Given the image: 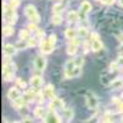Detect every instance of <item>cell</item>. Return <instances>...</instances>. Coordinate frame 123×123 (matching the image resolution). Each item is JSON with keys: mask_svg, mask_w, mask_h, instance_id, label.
Here are the masks:
<instances>
[{"mask_svg": "<svg viewBox=\"0 0 123 123\" xmlns=\"http://www.w3.org/2000/svg\"><path fill=\"white\" fill-rule=\"evenodd\" d=\"M4 20L9 25H14L17 21V15L15 12V9L7 4H4Z\"/></svg>", "mask_w": 123, "mask_h": 123, "instance_id": "1", "label": "cell"}, {"mask_svg": "<svg viewBox=\"0 0 123 123\" xmlns=\"http://www.w3.org/2000/svg\"><path fill=\"white\" fill-rule=\"evenodd\" d=\"M25 15L27 16V18L32 24H38L41 21V16L37 12V10H36V7L33 5H27L25 7Z\"/></svg>", "mask_w": 123, "mask_h": 123, "instance_id": "2", "label": "cell"}, {"mask_svg": "<svg viewBox=\"0 0 123 123\" xmlns=\"http://www.w3.org/2000/svg\"><path fill=\"white\" fill-rule=\"evenodd\" d=\"M15 64L12 62H9V63H4L3 65V78L5 81L12 80L14 74H15Z\"/></svg>", "mask_w": 123, "mask_h": 123, "instance_id": "3", "label": "cell"}, {"mask_svg": "<svg viewBox=\"0 0 123 123\" xmlns=\"http://www.w3.org/2000/svg\"><path fill=\"white\" fill-rule=\"evenodd\" d=\"M90 44H91V49L94 50V52H98L100 49H102V42L100 41V37H98L97 33H91Z\"/></svg>", "mask_w": 123, "mask_h": 123, "instance_id": "4", "label": "cell"}, {"mask_svg": "<svg viewBox=\"0 0 123 123\" xmlns=\"http://www.w3.org/2000/svg\"><path fill=\"white\" fill-rule=\"evenodd\" d=\"M91 4L87 1V0H85V1H83L81 3V5H80V17H81V20H86V16H87V14L91 11Z\"/></svg>", "mask_w": 123, "mask_h": 123, "instance_id": "5", "label": "cell"}, {"mask_svg": "<svg viewBox=\"0 0 123 123\" xmlns=\"http://www.w3.org/2000/svg\"><path fill=\"white\" fill-rule=\"evenodd\" d=\"M53 48H54V44H52L48 39H43L42 42H41V52L44 53V54L52 53Z\"/></svg>", "mask_w": 123, "mask_h": 123, "instance_id": "6", "label": "cell"}, {"mask_svg": "<svg viewBox=\"0 0 123 123\" xmlns=\"http://www.w3.org/2000/svg\"><path fill=\"white\" fill-rule=\"evenodd\" d=\"M86 105H87V107L91 108V110H95V108L97 107L98 101H97V98H96V96H95L94 94H89V95L86 96Z\"/></svg>", "mask_w": 123, "mask_h": 123, "instance_id": "7", "label": "cell"}, {"mask_svg": "<svg viewBox=\"0 0 123 123\" xmlns=\"http://www.w3.org/2000/svg\"><path fill=\"white\" fill-rule=\"evenodd\" d=\"M35 67H36V69L37 70H39V71H43L44 69H46V67H47V60H46V58L44 57H37L36 59H35Z\"/></svg>", "mask_w": 123, "mask_h": 123, "instance_id": "8", "label": "cell"}, {"mask_svg": "<svg viewBox=\"0 0 123 123\" xmlns=\"http://www.w3.org/2000/svg\"><path fill=\"white\" fill-rule=\"evenodd\" d=\"M46 123H60V119L58 117V115L55 113V112L53 110H50L47 116H46Z\"/></svg>", "mask_w": 123, "mask_h": 123, "instance_id": "9", "label": "cell"}, {"mask_svg": "<svg viewBox=\"0 0 123 123\" xmlns=\"http://www.w3.org/2000/svg\"><path fill=\"white\" fill-rule=\"evenodd\" d=\"M16 47L12 46V44H5L3 47V53L5 57H12L15 53H16Z\"/></svg>", "mask_w": 123, "mask_h": 123, "instance_id": "10", "label": "cell"}, {"mask_svg": "<svg viewBox=\"0 0 123 123\" xmlns=\"http://www.w3.org/2000/svg\"><path fill=\"white\" fill-rule=\"evenodd\" d=\"M49 107L50 110H60V108H63L64 107V102L63 100H60V98H53L52 101H50V104H49Z\"/></svg>", "mask_w": 123, "mask_h": 123, "instance_id": "11", "label": "cell"}, {"mask_svg": "<svg viewBox=\"0 0 123 123\" xmlns=\"http://www.w3.org/2000/svg\"><path fill=\"white\" fill-rule=\"evenodd\" d=\"M20 96H21V92H20L16 87H11V89L7 91V97L11 100V101H15V100L20 98Z\"/></svg>", "mask_w": 123, "mask_h": 123, "instance_id": "12", "label": "cell"}, {"mask_svg": "<svg viewBox=\"0 0 123 123\" xmlns=\"http://www.w3.org/2000/svg\"><path fill=\"white\" fill-rule=\"evenodd\" d=\"M30 83H31V85H32V87L39 89L41 86H42V84H43V79L41 76H33L32 79H31Z\"/></svg>", "mask_w": 123, "mask_h": 123, "instance_id": "13", "label": "cell"}, {"mask_svg": "<svg viewBox=\"0 0 123 123\" xmlns=\"http://www.w3.org/2000/svg\"><path fill=\"white\" fill-rule=\"evenodd\" d=\"M53 95H54V86L49 84L44 89V96L48 98H53Z\"/></svg>", "mask_w": 123, "mask_h": 123, "instance_id": "14", "label": "cell"}, {"mask_svg": "<svg viewBox=\"0 0 123 123\" xmlns=\"http://www.w3.org/2000/svg\"><path fill=\"white\" fill-rule=\"evenodd\" d=\"M3 35L5 36V37H9V36H12L14 35V27H12V25H5L4 26V28H3Z\"/></svg>", "mask_w": 123, "mask_h": 123, "instance_id": "15", "label": "cell"}, {"mask_svg": "<svg viewBox=\"0 0 123 123\" xmlns=\"http://www.w3.org/2000/svg\"><path fill=\"white\" fill-rule=\"evenodd\" d=\"M122 86H123V80H122V79H115V80L110 84V87H111L112 90L121 89Z\"/></svg>", "mask_w": 123, "mask_h": 123, "instance_id": "16", "label": "cell"}, {"mask_svg": "<svg viewBox=\"0 0 123 123\" xmlns=\"http://www.w3.org/2000/svg\"><path fill=\"white\" fill-rule=\"evenodd\" d=\"M76 35H78V31L74 30V28H67L65 30V37L68 39H74L76 38Z\"/></svg>", "mask_w": 123, "mask_h": 123, "instance_id": "17", "label": "cell"}, {"mask_svg": "<svg viewBox=\"0 0 123 123\" xmlns=\"http://www.w3.org/2000/svg\"><path fill=\"white\" fill-rule=\"evenodd\" d=\"M65 5H67V3H64V4H62V3L55 4V5L53 6V12H54V15H60V14H62V11L64 10Z\"/></svg>", "mask_w": 123, "mask_h": 123, "instance_id": "18", "label": "cell"}, {"mask_svg": "<svg viewBox=\"0 0 123 123\" xmlns=\"http://www.w3.org/2000/svg\"><path fill=\"white\" fill-rule=\"evenodd\" d=\"M22 98H24L25 101H33V100L36 98V92L32 91V90L26 91L25 94H24V96H22Z\"/></svg>", "mask_w": 123, "mask_h": 123, "instance_id": "19", "label": "cell"}, {"mask_svg": "<svg viewBox=\"0 0 123 123\" xmlns=\"http://www.w3.org/2000/svg\"><path fill=\"white\" fill-rule=\"evenodd\" d=\"M47 113H48V112H47L43 107H37V108L35 110V117H37V118L46 117V116H47Z\"/></svg>", "mask_w": 123, "mask_h": 123, "instance_id": "20", "label": "cell"}, {"mask_svg": "<svg viewBox=\"0 0 123 123\" xmlns=\"http://www.w3.org/2000/svg\"><path fill=\"white\" fill-rule=\"evenodd\" d=\"M79 18H80V15L76 11H70L68 14V20H69L70 22H78Z\"/></svg>", "mask_w": 123, "mask_h": 123, "instance_id": "21", "label": "cell"}, {"mask_svg": "<svg viewBox=\"0 0 123 123\" xmlns=\"http://www.w3.org/2000/svg\"><path fill=\"white\" fill-rule=\"evenodd\" d=\"M20 38L24 39V41H28V39H31L30 30H21V31H20Z\"/></svg>", "mask_w": 123, "mask_h": 123, "instance_id": "22", "label": "cell"}, {"mask_svg": "<svg viewBox=\"0 0 123 123\" xmlns=\"http://www.w3.org/2000/svg\"><path fill=\"white\" fill-rule=\"evenodd\" d=\"M76 52H78V46H76V44H73V43H70V44L68 46L67 53H68L69 55H74V54H76Z\"/></svg>", "mask_w": 123, "mask_h": 123, "instance_id": "23", "label": "cell"}, {"mask_svg": "<svg viewBox=\"0 0 123 123\" xmlns=\"http://www.w3.org/2000/svg\"><path fill=\"white\" fill-rule=\"evenodd\" d=\"M24 102H25L24 98H17V100H15V101H11V104H12V106H14L16 110H20V108L24 107Z\"/></svg>", "mask_w": 123, "mask_h": 123, "instance_id": "24", "label": "cell"}, {"mask_svg": "<svg viewBox=\"0 0 123 123\" xmlns=\"http://www.w3.org/2000/svg\"><path fill=\"white\" fill-rule=\"evenodd\" d=\"M81 71H83V70H81V67H75V69L71 71V74L69 75V79L70 78H78V76H80Z\"/></svg>", "mask_w": 123, "mask_h": 123, "instance_id": "25", "label": "cell"}, {"mask_svg": "<svg viewBox=\"0 0 123 123\" xmlns=\"http://www.w3.org/2000/svg\"><path fill=\"white\" fill-rule=\"evenodd\" d=\"M64 117H65L68 121H70L71 118L74 117V111L71 110V108H67V110H65V112H64Z\"/></svg>", "mask_w": 123, "mask_h": 123, "instance_id": "26", "label": "cell"}, {"mask_svg": "<svg viewBox=\"0 0 123 123\" xmlns=\"http://www.w3.org/2000/svg\"><path fill=\"white\" fill-rule=\"evenodd\" d=\"M16 47L18 48V49H25V48H27L28 47V41H18L17 42V44H16Z\"/></svg>", "mask_w": 123, "mask_h": 123, "instance_id": "27", "label": "cell"}, {"mask_svg": "<svg viewBox=\"0 0 123 123\" xmlns=\"http://www.w3.org/2000/svg\"><path fill=\"white\" fill-rule=\"evenodd\" d=\"M52 24H54V25H59V24H62V15H54L53 17H52Z\"/></svg>", "mask_w": 123, "mask_h": 123, "instance_id": "28", "label": "cell"}, {"mask_svg": "<svg viewBox=\"0 0 123 123\" xmlns=\"http://www.w3.org/2000/svg\"><path fill=\"white\" fill-rule=\"evenodd\" d=\"M78 35H79L80 37H86V36H87V31H86V28H84V27L79 28V30H78Z\"/></svg>", "mask_w": 123, "mask_h": 123, "instance_id": "29", "label": "cell"}, {"mask_svg": "<svg viewBox=\"0 0 123 123\" xmlns=\"http://www.w3.org/2000/svg\"><path fill=\"white\" fill-rule=\"evenodd\" d=\"M16 84H17V86H20V87H22V89H25L26 87V83L22 80V79H20V78H17L16 79Z\"/></svg>", "mask_w": 123, "mask_h": 123, "instance_id": "30", "label": "cell"}, {"mask_svg": "<svg viewBox=\"0 0 123 123\" xmlns=\"http://www.w3.org/2000/svg\"><path fill=\"white\" fill-rule=\"evenodd\" d=\"M9 5L11 6V7H14V9H16V7L20 5V0H10Z\"/></svg>", "mask_w": 123, "mask_h": 123, "instance_id": "31", "label": "cell"}, {"mask_svg": "<svg viewBox=\"0 0 123 123\" xmlns=\"http://www.w3.org/2000/svg\"><path fill=\"white\" fill-rule=\"evenodd\" d=\"M118 67H119V64L117 63V62H113V63H111V64H110V71H115Z\"/></svg>", "mask_w": 123, "mask_h": 123, "instance_id": "32", "label": "cell"}, {"mask_svg": "<svg viewBox=\"0 0 123 123\" xmlns=\"http://www.w3.org/2000/svg\"><path fill=\"white\" fill-rule=\"evenodd\" d=\"M36 44H37L36 38H31V39H28V46H30V47H35Z\"/></svg>", "mask_w": 123, "mask_h": 123, "instance_id": "33", "label": "cell"}, {"mask_svg": "<svg viewBox=\"0 0 123 123\" xmlns=\"http://www.w3.org/2000/svg\"><path fill=\"white\" fill-rule=\"evenodd\" d=\"M37 24H32V22H31L30 25H28V30L30 31H37V26H36Z\"/></svg>", "mask_w": 123, "mask_h": 123, "instance_id": "34", "label": "cell"}, {"mask_svg": "<svg viewBox=\"0 0 123 123\" xmlns=\"http://www.w3.org/2000/svg\"><path fill=\"white\" fill-rule=\"evenodd\" d=\"M21 123H33V121H32V118H28V117H25L22 121H21Z\"/></svg>", "mask_w": 123, "mask_h": 123, "instance_id": "35", "label": "cell"}, {"mask_svg": "<svg viewBox=\"0 0 123 123\" xmlns=\"http://www.w3.org/2000/svg\"><path fill=\"white\" fill-rule=\"evenodd\" d=\"M115 0H101V3H104L106 5H111V4H113Z\"/></svg>", "mask_w": 123, "mask_h": 123, "instance_id": "36", "label": "cell"}, {"mask_svg": "<svg viewBox=\"0 0 123 123\" xmlns=\"http://www.w3.org/2000/svg\"><path fill=\"white\" fill-rule=\"evenodd\" d=\"M20 112H21V115H22V113H24L25 116L27 115V110H26V107H25V106H24L22 108H20Z\"/></svg>", "mask_w": 123, "mask_h": 123, "instance_id": "37", "label": "cell"}, {"mask_svg": "<svg viewBox=\"0 0 123 123\" xmlns=\"http://www.w3.org/2000/svg\"><path fill=\"white\" fill-rule=\"evenodd\" d=\"M118 111L123 113V102H119L118 104Z\"/></svg>", "mask_w": 123, "mask_h": 123, "instance_id": "38", "label": "cell"}, {"mask_svg": "<svg viewBox=\"0 0 123 123\" xmlns=\"http://www.w3.org/2000/svg\"><path fill=\"white\" fill-rule=\"evenodd\" d=\"M117 63H118V64H119L121 67H123V57H119V58H118Z\"/></svg>", "mask_w": 123, "mask_h": 123, "instance_id": "39", "label": "cell"}, {"mask_svg": "<svg viewBox=\"0 0 123 123\" xmlns=\"http://www.w3.org/2000/svg\"><path fill=\"white\" fill-rule=\"evenodd\" d=\"M38 36L39 37H43L44 36V32H43V31H38Z\"/></svg>", "mask_w": 123, "mask_h": 123, "instance_id": "40", "label": "cell"}, {"mask_svg": "<svg viewBox=\"0 0 123 123\" xmlns=\"http://www.w3.org/2000/svg\"><path fill=\"white\" fill-rule=\"evenodd\" d=\"M119 5H121V6H123V0H119Z\"/></svg>", "mask_w": 123, "mask_h": 123, "instance_id": "41", "label": "cell"}, {"mask_svg": "<svg viewBox=\"0 0 123 123\" xmlns=\"http://www.w3.org/2000/svg\"><path fill=\"white\" fill-rule=\"evenodd\" d=\"M4 123H9V122H6V121H4Z\"/></svg>", "mask_w": 123, "mask_h": 123, "instance_id": "42", "label": "cell"}, {"mask_svg": "<svg viewBox=\"0 0 123 123\" xmlns=\"http://www.w3.org/2000/svg\"><path fill=\"white\" fill-rule=\"evenodd\" d=\"M121 123H123V118H122V121H121Z\"/></svg>", "mask_w": 123, "mask_h": 123, "instance_id": "43", "label": "cell"}, {"mask_svg": "<svg viewBox=\"0 0 123 123\" xmlns=\"http://www.w3.org/2000/svg\"><path fill=\"white\" fill-rule=\"evenodd\" d=\"M98 1H101V0H98Z\"/></svg>", "mask_w": 123, "mask_h": 123, "instance_id": "44", "label": "cell"}]
</instances>
